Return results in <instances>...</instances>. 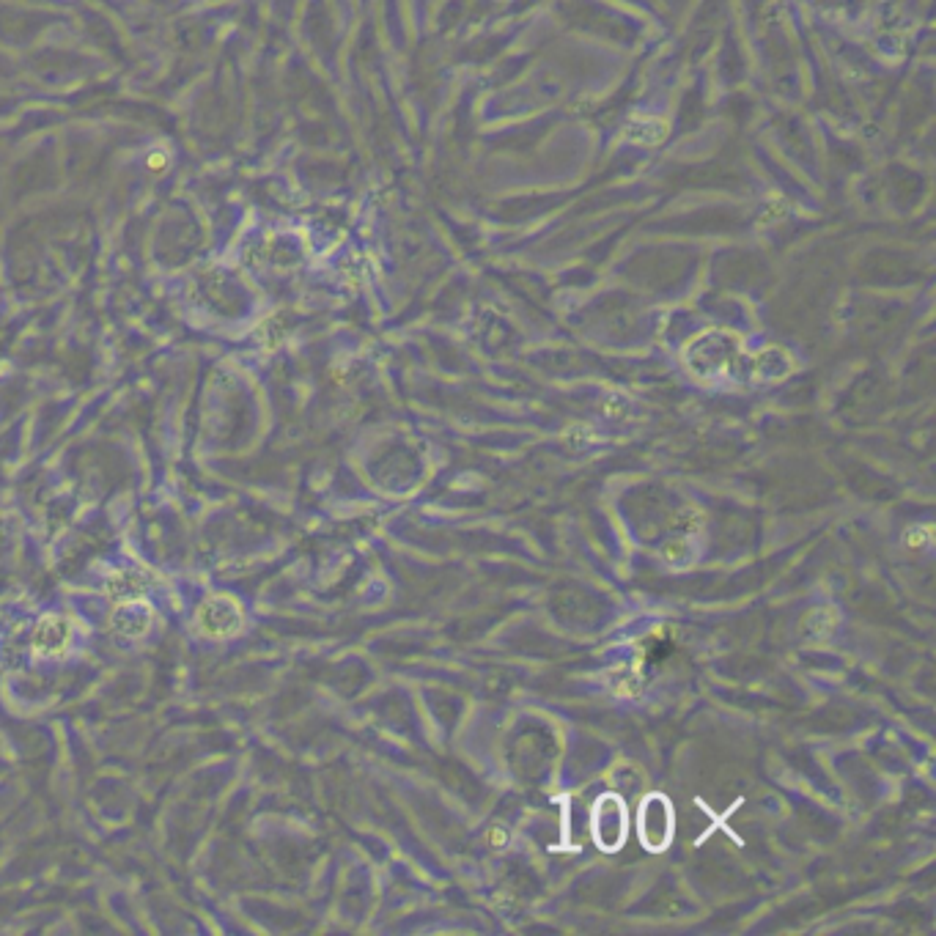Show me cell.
Returning <instances> with one entry per match:
<instances>
[{"instance_id":"cell-1","label":"cell","mask_w":936,"mask_h":936,"mask_svg":"<svg viewBox=\"0 0 936 936\" xmlns=\"http://www.w3.org/2000/svg\"><path fill=\"white\" fill-rule=\"evenodd\" d=\"M673 805L662 794H651L640 807V840L648 851H665L673 838Z\"/></svg>"},{"instance_id":"cell-2","label":"cell","mask_w":936,"mask_h":936,"mask_svg":"<svg viewBox=\"0 0 936 936\" xmlns=\"http://www.w3.org/2000/svg\"><path fill=\"white\" fill-rule=\"evenodd\" d=\"M593 838L604 851L621 849L626 838V805L613 794L599 799L593 813Z\"/></svg>"},{"instance_id":"cell-3","label":"cell","mask_w":936,"mask_h":936,"mask_svg":"<svg viewBox=\"0 0 936 936\" xmlns=\"http://www.w3.org/2000/svg\"><path fill=\"white\" fill-rule=\"evenodd\" d=\"M198 621L204 626L206 635L212 637H231L237 635L239 626H242V607L239 602H234L231 596H209L204 604H201V613H198Z\"/></svg>"},{"instance_id":"cell-4","label":"cell","mask_w":936,"mask_h":936,"mask_svg":"<svg viewBox=\"0 0 936 936\" xmlns=\"http://www.w3.org/2000/svg\"><path fill=\"white\" fill-rule=\"evenodd\" d=\"M72 640V626L61 615H47L33 629V651L39 657H58L64 654L66 646Z\"/></svg>"},{"instance_id":"cell-5","label":"cell","mask_w":936,"mask_h":936,"mask_svg":"<svg viewBox=\"0 0 936 936\" xmlns=\"http://www.w3.org/2000/svg\"><path fill=\"white\" fill-rule=\"evenodd\" d=\"M151 626V610L143 602H124L113 615V629L119 637H143Z\"/></svg>"},{"instance_id":"cell-6","label":"cell","mask_w":936,"mask_h":936,"mask_svg":"<svg viewBox=\"0 0 936 936\" xmlns=\"http://www.w3.org/2000/svg\"><path fill=\"white\" fill-rule=\"evenodd\" d=\"M149 591V580L135 569H124L116 571L108 582V593L110 599H116V602H140L143 596Z\"/></svg>"},{"instance_id":"cell-7","label":"cell","mask_w":936,"mask_h":936,"mask_svg":"<svg viewBox=\"0 0 936 936\" xmlns=\"http://www.w3.org/2000/svg\"><path fill=\"white\" fill-rule=\"evenodd\" d=\"M626 135H629V140L643 143V146H657V143H662L665 135H668V124L657 119H635L629 124Z\"/></svg>"}]
</instances>
